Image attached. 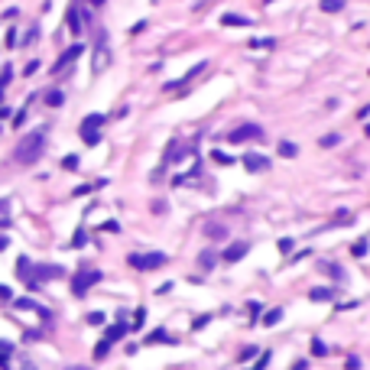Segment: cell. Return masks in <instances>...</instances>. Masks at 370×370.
<instances>
[{
	"label": "cell",
	"instance_id": "40",
	"mask_svg": "<svg viewBox=\"0 0 370 370\" xmlns=\"http://www.w3.org/2000/svg\"><path fill=\"white\" fill-rule=\"evenodd\" d=\"M247 308H250V315L257 318V315H260V308H263V305H260V302H250V305H247Z\"/></svg>",
	"mask_w": 370,
	"mask_h": 370
},
{
	"label": "cell",
	"instance_id": "15",
	"mask_svg": "<svg viewBox=\"0 0 370 370\" xmlns=\"http://www.w3.org/2000/svg\"><path fill=\"white\" fill-rule=\"evenodd\" d=\"M308 299H312V302H328V299H332V289H325V286H315V289L308 293Z\"/></svg>",
	"mask_w": 370,
	"mask_h": 370
},
{
	"label": "cell",
	"instance_id": "32",
	"mask_svg": "<svg viewBox=\"0 0 370 370\" xmlns=\"http://www.w3.org/2000/svg\"><path fill=\"white\" fill-rule=\"evenodd\" d=\"M72 244H75V247H81V244H85V227H78V231H75V237H72Z\"/></svg>",
	"mask_w": 370,
	"mask_h": 370
},
{
	"label": "cell",
	"instance_id": "12",
	"mask_svg": "<svg viewBox=\"0 0 370 370\" xmlns=\"http://www.w3.org/2000/svg\"><path fill=\"white\" fill-rule=\"evenodd\" d=\"M205 234H208L211 240H224L227 237V227H224V224H205Z\"/></svg>",
	"mask_w": 370,
	"mask_h": 370
},
{
	"label": "cell",
	"instance_id": "23",
	"mask_svg": "<svg viewBox=\"0 0 370 370\" xmlns=\"http://www.w3.org/2000/svg\"><path fill=\"white\" fill-rule=\"evenodd\" d=\"M338 143H341L338 133H325V137L318 140V147H325V149H328V147H338Z\"/></svg>",
	"mask_w": 370,
	"mask_h": 370
},
{
	"label": "cell",
	"instance_id": "27",
	"mask_svg": "<svg viewBox=\"0 0 370 370\" xmlns=\"http://www.w3.org/2000/svg\"><path fill=\"white\" fill-rule=\"evenodd\" d=\"M215 263H218V254H211V250H205V254H201V266H205V270H211Z\"/></svg>",
	"mask_w": 370,
	"mask_h": 370
},
{
	"label": "cell",
	"instance_id": "33",
	"mask_svg": "<svg viewBox=\"0 0 370 370\" xmlns=\"http://www.w3.org/2000/svg\"><path fill=\"white\" fill-rule=\"evenodd\" d=\"M182 156H185V149L176 147V149H169V153H166V159H182Z\"/></svg>",
	"mask_w": 370,
	"mask_h": 370
},
{
	"label": "cell",
	"instance_id": "29",
	"mask_svg": "<svg viewBox=\"0 0 370 370\" xmlns=\"http://www.w3.org/2000/svg\"><path fill=\"white\" fill-rule=\"evenodd\" d=\"M254 354H257V347H244L237 361H240V364H247V361H250V357H254Z\"/></svg>",
	"mask_w": 370,
	"mask_h": 370
},
{
	"label": "cell",
	"instance_id": "2",
	"mask_svg": "<svg viewBox=\"0 0 370 370\" xmlns=\"http://www.w3.org/2000/svg\"><path fill=\"white\" fill-rule=\"evenodd\" d=\"M30 273H33V276H30V286L42 283V279H59V276H65V270H62V266H52V263H36Z\"/></svg>",
	"mask_w": 370,
	"mask_h": 370
},
{
	"label": "cell",
	"instance_id": "13",
	"mask_svg": "<svg viewBox=\"0 0 370 370\" xmlns=\"http://www.w3.org/2000/svg\"><path fill=\"white\" fill-rule=\"evenodd\" d=\"M166 341H169V344H172L169 332H162V328H156L153 334H147V341H143V344H166Z\"/></svg>",
	"mask_w": 370,
	"mask_h": 370
},
{
	"label": "cell",
	"instance_id": "9",
	"mask_svg": "<svg viewBox=\"0 0 370 370\" xmlns=\"http://www.w3.org/2000/svg\"><path fill=\"white\" fill-rule=\"evenodd\" d=\"M127 332H130V325H123V322H114V325H111V328H108V332H104V338H108L111 344H114V341H120V338H123V334H127Z\"/></svg>",
	"mask_w": 370,
	"mask_h": 370
},
{
	"label": "cell",
	"instance_id": "38",
	"mask_svg": "<svg viewBox=\"0 0 370 370\" xmlns=\"http://www.w3.org/2000/svg\"><path fill=\"white\" fill-rule=\"evenodd\" d=\"M257 354H260V351H257ZM266 364H270V354H260V357H257V367H260V370L266 367Z\"/></svg>",
	"mask_w": 370,
	"mask_h": 370
},
{
	"label": "cell",
	"instance_id": "36",
	"mask_svg": "<svg viewBox=\"0 0 370 370\" xmlns=\"http://www.w3.org/2000/svg\"><path fill=\"white\" fill-rule=\"evenodd\" d=\"M279 250H283V254H289V250H293V240L283 237V240H279Z\"/></svg>",
	"mask_w": 370,
	"mask_h": 370
},
{
	"label": "cell",
	"instance_id": "41",
	"mask_svg": "<svg viewBox=\"0 0 370 370\" xmlns=\"http://www.w3.org/2000/svg\"><path fill=\"white\" fill-rule=\"evenodd\" d=\"M0 299H13V293H10L7 286H0Z\"/></svg>",
	"mask_w": 370,
	"mask_h": 370
},
{
	"label": "cell",
	"instance_id": "17",
	"mask_svg": "<svg viewBox=\"0 0 370 370\" xmlns=\"http://www.w3.org/2000/svg\"><path fill=\"white\" fill-rule=\"evenodd\" d=\"M296 153H299V147H296V143H289V140H283V143H279V156H286V159H296Z\"/></svg>",
	"mask_w": 370,
	"mask_h": 370
},
{
	"label": "cell",
	"instance_id": "35",
	"mask_svg": "<svg viewBox=\"0 0 370 370\" xmlns=\"http://www.w3.org/2000/svg\"><path fill=\"white\" fill-rule=\"evenodd\" d=\"M10 78H13V72H10V69H3V72H0V88H3V85H10Z\"/></svg>",
	"mask_w": 370,
	"mask_h": 370
},
{
	"label": "cell",
	"instance_id": "39",
	"mask_svg": "<svg viewBox=\"0 0 370 370\" xmlns=\"http://www.w3.org/2000/svg\"><path fill=\"white\" fill-rule=\"evenodd\" d=\"M88 322H91V325H101V322H104V315H101V312H91V315H88Z\"/></svg>",
	"mask_w": 370,
	"mask_h": 370
},
{
	"label": "cell",
	"instance_id": "6",
	"mask_svg": "<svg viewBox=\"0 0 370 370\" xmlns=\"http://www.w3.org/2000/svg\"><path fill=\"white\" fill-rule=\"evenodd\" d=\"M240 162H244L247 172H266L273 166V162L266 159V156H260V153H244V159H240Z\"/></svg>",
	"mask_w": 370,
	"mask_h": 370
},
{
	"label": "cell",
	"instance_id": "16",
	"mask_svg": "<svg viewBox=\"0 0 370 370\" xmlns=\"http://www.w3.org/2000/svg\"><path fill=\"white\" fill-rule=\"evenodd\" d=\"M13 305H16V308H33V312H39V315H42V318H49V312H46V308H39V305H36V302H33V299H16Z\"/></svg>",
	"mask_w": 370,
	"mask_h": 370
},
{
	"label": "cell",
	"instance_id": "26",
	"mask_svg": "<svg viewBox=\"0 0 370 370\" xmlns=\"http://www.w3.org/2000/svg\"><path fill=\"white\" fill-rule=\"evenodd\" d=\"M143 322H147V308H137V315H133V328H130V332H140V328H143Z\"/></svg>",
	"mask_w": 370,
	"mask_h": 370
},
{
	"label": "cell",
	"instance_id": "10",
	"mask_svg": "<svg viewBox=\"0 0 370 370\" xmlns=\"http://www.w3.org/2000/svg\"><path fill=\"white\" fill-rule=\"evenodd\" d=\"M78 55H81V46H72L69 52H65V55H62L59 62H55V69H52V72H65V65H72V62H75Z\"/></svg>",
	"mask_w": 370,
	"mask_h": 370
},
{
	"label": "cell",
	"instance_id": "34",
	"mask_svg": "<svg viewBox=\"0 0 370 370\" xmlns=\"http://www.w3.org/2000/svg\"><path fill=\"white\" fill-rule=\"evenodd\" d=\"M211 322V315H198V318H195V322H192V328H205V325H208Z\"/></svg>",
	"mask_w": 370,
	"mask_h": 370
},
{
	"label": "cell",
	"instance_id": "4",
	"mask_svg": "<svg viewBox=\"0 0 370 370\" xmlns=\"http://www.w3.org/2000/svg\"><path fill=\"white\" fill-rule=\"evenodd\" d=\"M166 263V254H130V266L137 270H156Z\"/></svg>",
	"mask_w": 370,
	"mask_h": 370
},
{
	"label": "cell",
	"instance_id": "5",
	"mask_svg": "<svg viewBox=\"0 0 370 370\" xmlns=\"http://www.w3.org/2000/svg\"><path fill=\"white\" fill-rule=\"evenodd\" d=\"M263 130L257 123H240L237 130H231V143H244V140H260Z\"/></svg>",
	"mask_w": 370,
	"mask_h": 370
},
{
	"label": "cell",
	"instance_id": "20",
	"mask_svg": "<svg viewBox=\"0 0 370 370\" xmlns=\"http://www.w3.org/2000/svg\"><path fill=\"white\" fill-rule=\"evenodd\" d=\"M16 270H20V279H26V283H30V270H33V263L26 260V257H20V263H16Z\"/></svg>",
	"mask_w": 370,
	"mask_h": 370
},
{
	"label": "cell",
	"instance_id": "31",
	"mask_svg": "<svg viewBox=\"0 0 370 370\" xmlns=\"http://www.w3.org/2000/svg\"><path fill=\"white\" fill-rule=\"evenodd\" d=\"M62 166H65V169H78V156H65Z\"/></svg>",
	"mask_w": 370,
	"mask_h": 370
},
{
	"label": "cell",
	"instance_id": "22",
	"mask_svg": "<svg viewBox=\"0 0 370 370\" xmlns=\"http://www.w3.org/2000/svg\"><path fill=\"white\" fill-rule=\"evenodd\" d=\"M62 101H65V94H62V91H49V94H46V104H49V108H62Z\"/></svg>",
	"mask_w": 370,
	"mask_h": 370
},
{
	"label": "cell",
	"instance_id": "19",
	"mask_svg": "<svg viewBox=\"0 0 370 370\" xmlns=\"http://www.w3.org/2000/svg\"><path fill=\"white\" fill-rule=\"evenodd\" d=\"M10 354H13V344H10V341H0V367L10 364Z\"/></svg>",
	"mask_w": 370,
	"mask_h": 370
},
{
	"label": "cell",
	"instance_id": "44",
	"mask_svg": "<svg viewBox=\"0 0 370 370\" xmlns=\"http://www.w3.org/2000/svg\"><path fill=\"white\" fill-rule=\"evenodd\" d=\"M91 3H94V7H101V3H104V0H91Z\"/></svg>",
	"mask_w": 370,
	"mask_h": 370
},
{
	"label": "cell",
	"instance_id": "14",
	"mask_svg": "<svg viewBox=\"0 0 370 370\" xmlns=\"http://www.w3.org/2000/svg\"><path fill=\"white\" fill-rule=\"evenodd\" d=\"M69 30L75 33V36L81 33V13H78V7H72V10H69Z\"/></svg>",
	"mask_w": 370,
	"mask_h": 370
},
{
	"label": "cell",
	"instance_id": "37",
	"mask_svg": "<svg viewBox=\"0 0 370 370\" xmlns=\"http://www.w3.org/2000/svg\"><path fill=\"white\" fill-rule=\"evenodd\" d=\"M344 367H347V370H354V367H361V357H347V361H344Z\"/></svg>",
	"mask_w": 370,
	"mask_h": 370
},
{
	"label": "cell",
	"instance_id": "25",
	"mask_svg": "<svg viewBox=\"0 0 370 370\" xmlns=\"http://www.w3.org/2000/svg\"><path fill=\"white\" fill-rule=\"evenodd\" d=\"M312 354H315V357H325V354H328V347H325L322 338H312Z\"/></svg>",
	"mask_w": 370,
	"mask_h": 370
},
{
	"label": "cell",
	"instance_id": "43",
	"mask_svg": "<svg viewBox=\"0 0 370 370\" xmlns=\"http://www.w3.org/2000/svg\"><path fill=\"white\" fill-rule=\"evenodd\" d=\"M7 247H10V240L3 237V234H0V250H7Z\"/></svg>",
	"mask_w": 370,
	"mask_h": 370
},
{
	"label": "cell",
	"instance_id": "45",
	"mask_svg": "<svg viewBox=\"0 0 370 370\" xmlns=\"http://www.w3.org/2000/svg\"><path fill=\"white\" fill-rule=\"evenodd\" d=\"M0 91H3V88H0ZM0 98H3V94H0Z\"/></svg>",
	"mask_w": 370,
	"mask_h": 370
},
{
	"label": "cell",
	"instance_id": "8",
	"mask_svg": "<svg viewBox=\"0 0 370 370\" xmlns=\"http://www.w3.org/2000/svg\"><path fill=\"white\" fill-rule=\"evenodd\" d=\"M81 140L88 147H98L101 143V127H91V123H81Z\"/></svg>",
	"mask_w": 370,
	"mask_h": 370
},
{
	"label": "cell",
	"instance_id": "21",
	"mask_svg": "<svg viewBox=\"0 0 370 370\" xmlns=\"http://www.w3.org/2000/svg\"><path fill=\"white\" fill-rule=\"evenodd\" d=\"M283 318V308H270V312H263V325H276Z\"/></svg>",
	"mask_w": 370,
	"mask_h": 370
},
{
	"label": "cell",
	"instance_id": "18",
	"mask_svg": "<svg viewBox=\"0 0 370 370\" xmlns=\"http://www.w3.org/2000/svg\"><path fill=\"white\" fill-rule=\"evenodd\" d=\"M322 10L325 13H341V10H344V0H322Z\"/></svg>",
	"mask_w": 370,
	"mask_h": 370
},
{
	"label": "cell",
	"instance_id": "42",
	"mask_svg": "<svg viewBox=\"0 0 370 370\" xmlns=\"http://www.w3.org/2000/svg\"><path fill=\"white\" fill-rule=\"evenodd\" d=\"M7 211H10V201H7V198H0V215H7Z\"/></svg>",
	"mask_w": 370,
	"mask_h": 370
},
{
	"label": "cell",
	"instance_id": "24",
	"mask_svg": "<svg viewBox=\"0 0 370 370\" xmlns=\"http://www.w3.org/2000/svg\"><path fill=\"white\" fill-rule=\"evenodd\" d=\"M108 351H111V341L104 338L98 347H94V361H104V357H108Z\"/></svg>",
	"mask_w": 370,
	"mask_h": 370
},
{
	"label": "cell",
	"instance_id": "28",
	"mask_svg": "<svg viewBox=\"0 0 370 370\" xmlns=\"http://www.w3.org/2000/svg\"><path fill=\"white\" fill-rule=\"evenodd\" d=\"M211 156H215V162H221V166H231V156H227V153H221V149H215Z\"/></svg>",
	"mask_w": 370,
	"mask_h": 370
},
{
	"label": "cell",
	"instance_id": "30",
	"mask_svg": "<svg viewBox=\"0 0 370 370\" xmlns=\"http://www.w3.org/2000/svg\"><path fill=\"white\" fill-rule=\"evenodd\" d=\"M351 254H354V257H364V254H367V244H364V240H357V244L351 247Z\"/></svg>",
	"mask_w": 370,
	"mask_h": 370
},
{
	"label": "cell",
	"instance_id": "1",
	"mask_svg": "<svg viewBox=\"0 0 370 370\" xmlns=\"http://www.w3.org/2000/svg\"><path fill=\"white\" fill-rule=\"evenodd\" d=\"M42 149H46V133L42 130H33V133H26L20 143H16V162H23V166H33V162L42 156Z\"/></svg>",
	"mask_w": 370,
	"mask_h": 370
},
{
	"label": "cell",
	"instance_id": "46",
	"mask_svg": "<svg viewBox=\"0 0 370 370\" xmlns=\"http://www.w3.org/2000/svg\"><path fill=\"white\" fill-rule=\"evenodd\" d=\"M266 3H273V0H266Z\"/></svg>",
	"mask_w": 370,
	"mask_h": 370
},
{
	"label": "cell",
	"instance_id": "3",
	"mask_svg": "<svg viewBox=\"0 0 370 370\" xmlns=\"http://www.w3.org/2000/svg\"><path fill=\"white\" fill-rule=\"evenodd\" d=\"M101 283V273L98 270H91V273H78V276L75 279H72V293H75V296H85L88 293V289H91V286H98Z\"/></svg>",
	"mask_w": 370,
	"mask_h": 370
},
{
	"label": "cell",
	"instance_id": "7",
	"mask_svg": "<svg viewBox=\"0 0 370 370\" xmlns=\"http://www.w3.org/2000/svg\"><path fill=\"white\" fill-rule=\"evenodd\" d=\"M247 250H250V244H244V240H237V244H231V247H227V250H224V260H227V263H237L240 260V257H244L247 254Z\"/></svg>",
	"mask_w": 370,
	"mask_h": 370
},
{
	"label": "cell",
	"instance_id": "11",
	"mask_svg": "<svg viewBox=\"0 0 370 370\" xmlns=\"http://www.w3.org/2000/svg\"><path fill=\"white\" fill-rule=\"evenodd\" d=\"M254 20L250 16H240V13H224L221 16V26H250Z\"/></svg>",
	"mask_w": 370,
	"mask_h": 370
}]
</instances>
